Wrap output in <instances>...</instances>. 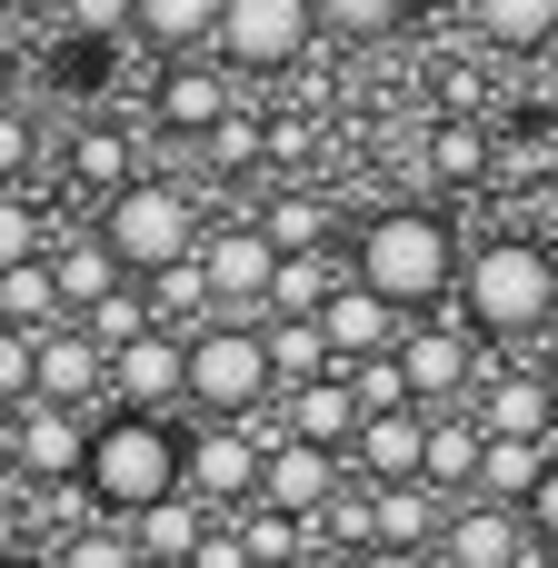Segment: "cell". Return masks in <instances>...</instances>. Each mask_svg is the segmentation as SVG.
Wrapping results in <instances>:
<instances>
[{
    "mask_svg": "<svg viewBox=\"0 0 558 568\" xmlns=\"http://www.w3.org/2000/svg\"><path fill=\"white\" fill-rule=\"evenodd\" d=\"M50 240H40V200L20 190V180H0V270L10 260H40Z\"/></svg>",
    "mask_w": 558,
    "mask_h": 568,
    "instance_id": "35",
    "label": "cell"
},
{
    "mask_svg": "<svg viewBox=\"0 0 558 568\" xmlns=\"http://www.w3.org/2000/svg\"><path fill=\"white\" fill-rule=\"evenodd\" d=\"M200 270H210V290H220V310H240V320H250V310H270V280H280V240H270V230L240 210L230 230H210V240H200Z\"/></svg>",
    "mask_w": 558,
    "mask_h": 568,
    "instance_id": "10",
    "label": "cell"
},
{
    "mask_svg": "<svg viewBox=\"0 0 558 568\" xmlns=\"http://www.w3.org/2000/svg\"><path fill=\"white\" fill-rule=\"evenodd\" d=\"M100 240L150 280V270H170V260L200 250V210H190V190H170V180H120V190L100 200Z\"/></svg>",
    "mask_w": 558,
    "mask_h": 568,
    "instance_id": "5",
    "label": "cell"
},
{
    "mask_svg": "<svg viewBox=\"0 0 558 568\" xmlns=\"http://www.w3.org/2000/svg\"><path fill=\"white\" fill-rule=\"evenodd\" d=\"M260 499H270V509H300V519L329 509V499H339V449L280 429V439H270V469H260Z\"/></svg>",
    "mask_w": 558,
    "mask_h": 568,
    "instance_id": "13",
    "label": "cell"
},
{
    "mask_svg": "<svg viewBox=\"0 0 558 568\" xmlns=\"http://www.w3.org/2000/svg\"><path fill=\"white\" fill-rule=\"evenodd\" d=\"M270 160H310V120H270Z\"/></svg>",
    "mask_w": 558,
    "mask_h": 568,
    "instance_id": "44",
    "label": "cell"
},
{
    "mask_svg": "<svg viewBox=\"0 0 558 568\" xmlns=\"http://www.w3.org/2000/svg\"><path fill=\"white\" fill-rule=\"evenodd\" d=\"M10 429H20V479L40 489V479H80L90 469V419H80V399H20L10 409Z\"/></svg>",
    "mask_w": 558,
    "mask_h": 568,
    "instance_id": "12",
    "label": "cell"
},
{
    "mask_svg": "<svg viewBox=\"0 0 558 568\" xmlns=\"http://www.w3.org/2000/svg\"><path fill=\"white\" fill-rule=\"evenodd\" d=\"M260 230H270L280 250H329V200L290 190V200H270V210H260Z\"/></svg>",
    "mask_w": 558,
    "mask_h": 568,
    "instance_id": "32",
    "label": "cell"
},
{
    "mask_svg": "<svg viewBox=\"0 0 558 568\" xmlns=\"http://www.w3.org/2000/svg\"><path fill=\"white\" fill-rule=\"evenodd\" d=\"M529 529L558 549V449H549V469H539V489H529Z\"/></svg>",
    "mask_w": 558,
    "mask_h": 568,
    "instance_id": "40",
    "label": "cell"
},
{
    "mask_svg": "<svg viewBox=\"0 0 558 568\" xmlns=\"http://www.w3.org/2000/svg\"><path fill=\"white\" fill-rule=\"evenodd\" d=\"M30 539V509H20V479H0V559Z\"/></svg>",
    "mask_w": 558,
    "mask_h": 568,
    "instance_id": "43",
    "label": "cell"
},
{
    "mask_svg": "<svg viewBox=\"0 0 558 568\" xmlns=\"http://www.w3.org/2000/svg\"><path fill=\"white\" fill-rule=\"evenodd\" d=\"M439 499H449L439 479H379V499H369L379 549H439V529H449V509H439Z\"/></svg>",
    "mask_w": 558,
    "mask_h": 568,
    "instance_id": "18",
    "label": "cell"
},
{
    "mask_svg": "<svg viewBox=\"0 0 558 568\" xmlns=\"http://www.w3.org/2000/svg\"><path fill=\"white\" fill-rule=\"evenodd\" d=\"M479 459H489V419L479 409H429V469L419 479H439L449 499H469L479 489Z\"/></svg>",
    "mask_w": 558,
    "mask_h": 568,
    "instance_id": "20",
    "label": "cell"
},
{
    "mask_svg": "<svg viewBox=\"0 0 558 568\" xmlns=\"http://www.w3.org/2000/svg\"><path fill=\"white\" fill-rule=\"evenodd\" d=\"M359 419H369V399H359V379H349V369H319V379H300V389H290V429H300V439H319V449H349V439H359Z\"/></svg>",
    "mask_w": 558,
    "mask_h": 568,
    "instance_id": "17",
    "label": "cell"
},
{
    "mask_svg": "<svg viewBox=\"0 0 558 568\" xmlns=\"http://www.w3.org/2000/svg\"><path fill=\"white\" fill-rule=\"evenodd\" d=\"M349 459H359L369 479H419V469H429V399L369 409V419H359V439H349Z\"/></svg>",
    "mask_w": 558,
    "mask_h": 568,
    "instance_id": "15",
    "label": "cell"
},
{
    "mask_svg": "<svg viewBox=\"0 0 558 568\" xmlns=\"http://www.w3.org/2000/svg\"><path fill=\"white\" fill-rule=\"evenodd\" d=\"M30 160H40V130H30V110H10V100H0V180H20Z\"/></svg>",
    "mask_w": 558,
    "mask_h": 568,
    "instance_id": "39",
    "label": "cell"
},
{
    "mask_svg": "<svg viewBox=\"0 0 558 568\" xmlns=\"http://www.w3.org/2000/svg\"><path fill=\"white\" fill-rule=\"evenodd\" d=\"M0 320H20V329H50V320H70V290H60L50 250H40V260H10V270H0Z\"/></svg>",
    "mask_w": 558,
    "mask_h": 568,
    "instance_id": "25",
    "label": "cell"
},
{
    "mask_svg": "<svg viewBox=\"0 0 558 568\" xmlns=\"http://www.w3.org/2000/svg\"><path fill=\"white\" fill-rule=\"evenodd\" d=\"M489 429H509V439H558V399H549V369H499L479 399H469Z\"/></svg>",
    "mask_w": 558,
    "mask_h": 568,
    "instance_id": "19",
    "label": "cell"
},
{
    "mask_svg": "<svg viewBox=\"0 0 558 568\" xmlns=\"http://www.w3.org/2000/svg\"><path fill=\"white\" fill-rule=\"evenodd\" d=\"M50 270H60V290H70V310H90L100 290L140 280V270H130V260H120V250H110L100 230H90V240H60V250H50Z\"/></svg>",
    "mask_w": 558,
    "mask_h": 568,
    "instance_id": "26",
    "label": "cell"
},
{
    "mask_svg": "<svg viewBox=\"0 0 558 568\" xmlns=\"http://www.w3.org/2000/svg\"><path fill=\"white\" fill-rule=\"evenodd\" d=\"M110 399H130V409H180V399H190V329L150 320L140 339H120V349H110Z\"/></svg>",
    "mask_w": 558,
    "mask_h": 568,
    "instance_id": "9",
    "label": "cell"
},
{
    "mask_svg": "<svg viewBox=\"0 0 558 568\" xmlns=\"http://www.w3.org/2000/svg\"><path fill=\"white\" fill-rule=\"evenodd\" d=\"M130 180V130H110V120H90L80 140H70V190H90V200H110Z\"/></svg>",
    "mask_w": 558,
    "mask_h": 568,
    "instance_id": "29",
    "label": "cell"
},
{
    "mask_svg": "<svg viewBox=\"0 0 558 568\" xmlns=\"http://www.w3.org/2000/svg\"><path fill=\"white\" fill-rule=\"evenodd\" d=\"M479 100H489V80H479V70H469V60H459V70H449V80H439V110H479Z\"/></svg>",
    "mask_w": 558,
    "mask_h": 568,
    "instance_id": "42",
    "label": "cell"
},
{
    "mask_svg": "<svg viewBox=\"0 0 558 568\" xmlns=\"http://www.w3.org/2000/svg\"><path fill=\"white\" fill-rule=\"evenodd\" d=\"M200 150H210V170H260V160H270V130H260L250 110H230V120L200 130Z\"/></svg>",
    "mask_w": 558,
    "mask_h": 568,
    "instance_id": "34",
    "label": "cell"
},
{
    "mask_svg": "<svg viewBox=\"0 0 558 568\" xmlns=\"http://www.w3.org/2000/svg\"><path fill=\"white\" fill-rule=\"evenodd\" d=\"M90 499L110 509V519H140V509H160L170 489H190V429L170 419V409H110L100 429H90Z\"/></svg>",
    "mask_w": 558,
    "mask_h": 568,
    "instance_id": "1",
    "label": "cell"
},
{
    "mask_svg": "<svg viewBox=\"0 0 558 568\" xmlns=\"http://www.w3.org/2000/svg\"><path fill=\"white\" fill-rule=\"evenodd\" d=\"M200 568H250V539H240V529H220V519H210V539H200Z\"/></svg>",
    "mask_w": 558,
    "mask_h": 568,
    "instance_id": "41",
    "label": "cell"
},
{
    "mask_svg": "<svg viewBox=\"0 0 558 568\" xmlns=\"http://www.w3.org/2000/svg\"><path fill=\"white\" fill-rule=\"evenodd\" d=\"M489 170H499L489 120H479V110H449V120L429 130V180H439V190H479Z\"/></svg>",
    "mask_w": 558,
    "mask_h": 568,
    "instance_id": "21",
    "label": "cell"
},
{
    "mask_svg": "<svg viewBox=\"0 0 558 568\" xmlns=\"http://www.w3.org/2000/svg\"><path fill=\"white\" fill-rule=\"evenodd\" d=\"M150 310H160L170 329H200V320H220V290H210L200 250H190V260H170V270H150Z\"/></svg>",
    "mask_w": 558,
    "mask_h": 568,
    "instance_id": "27",
    "label": "cell"
},
{
    "mask_svg": "<svg viewBox=\"0 0 558 568\" xmlns=\"http://www.w3.org/2000/svg\"><path fill=\"white\" fill-rule=\"evenodd\" d=\"M349 270H369L399 310H429V300L459 290V230H449L439 210H379V220L359 230V260H349Z\"/></svg>",
    "mask_w": 558,
    "mask_h": 568,
    "instance_id": "3",
    "label": "cell"
},
{
    "mask_svg": "<svg viewBox=\"0 0 558 568\" xmlns=\"http://www.w3.org/2000/svg\"><path fill=\"white\" fill-rule=\"evenodd\" d=\"M30 389H40V329L0 320V409H20Z\"/></svg>",
    "mask_w": 558,
    "mask_h": 568,
    "instance_id": "36",
    "label": "cell"
},
{
    "mask_svg": "<svg viewBox=\"0 0 558 568\" xmlns=\"http://www.w3.org/2000/svg\"><path fill=\"white\" fill-rule=\"evenodd\" d=\"M549 100H558V60H549Z\"/></svg>",
    "mask_w": 558,
    "mask_h": 568,
    "instance_id": "47",
    "label": "cell"
},
{
    "mask_svg": "<svg viewBox=\"0 0 558 568\" xmlns=\"http://www.w3.org/2000/svg\"><path fill=\"white\" fill-rule=\"evenodd\" d=\"M270 399H280L270 329L240 320V310L200 320V329H190V409H210V419H250V409H270Z\"/></svg>",
    "mask_w": 558,
    "mask_h": 568,
    "instance_id": "4",
    "label": "cell"
},
{
    "mask_svg": "<svg viewBox=\"0 0 558 568\" xmlns=\"http://www.w3.org/2000/svg\"><path fill=\"white\" fill-rule=\"evenodd\" d=\"M260 329H270V359H280V389H300V379H319V369H349V359L329 349L319 310H260Z\"/></svg>",
    "mask_w": 558,
    "mask_h": 568,
    "instance_id": "22",
    "label": "cell"
},
{
    "mask_svg": "<svg viewBox=\"0 0 558 568\" xmlns=\"http://www.w3.org/2000/svg\"><path fill=\"white\" fill-rule=\"evenodd\" d=\"M539 469H549V439H509V429H489V459H479V489H489V499H519V509H529Z\"/></svg>",
    "mask_w": 558,
    "mask_h": 568,
    "instance_id": "30",
    "label": "cell"
},
{
    "mask_svg": "<svg viewBox=\"0 0 558 568\" xmlns=\"http://www.w3.org/2000/svg\"><path fill=\"white\" fill-rule=\"evenodd\" d=\"M539 369H549V399H558V359H539Z\"/></svg>",
    "mask_w": 558,
    "mask_h": 568,
    "instance_id": "46",
    "label": "cell"
},
{
    "mask_svg": "<svg viewBox=\"0 0 558 568\" xmlns=\"http://www.w3.org/2000/svg\"><path fill=\"white\" fill-rule=\"evenodd\" d=\"M60 20L80 40H140V0H60Z\"/></svg>",
    "mask_w": 558,
    "mask_h": 568,
    "instance_id": "37",
    "label": "cell"
},
{
    "mask_svg": "<svg viewBox=\"0 0 558 568\" xmlns=\"http://www.w3.org/2000/svg\"><path fill=\"white\" fill-rule=\"evenodd\" d=\"M230 0H140V40L150 50H210Z\"/></svg>",
    "mask_w": 558,
    "mask_h": 568,
    "instance_id": "28",
    "label": "cell"
},
{
    "mask_svg": "<svg viewBox=\"0 0 558 568\" xmlns=\"http://www.w3.org/2000/svg\"><path fill=\"white\" fill-rule=\"evenodd\" d=\"M280 429H290V409H280V419H260V409H250V419H210V429L190 439V489L240 519V509L260 499V469H270V439H280Z\"/></svg>",
    "mask_w": 558,
    "mask_h": 568,
    "instance_id": "6",
    "label": "cell"
},
{
    "mask_svg": "<svg viewBox=\"0 0 558 568\" xmlns=\"http://www.w3.org/2000/svg\"><path fill=\"white\" fill-rule=\"evenodd\" d=\"M399 359H409V389L429 409L449 399H479L499 379V359H479V329H399Z\"/></svg>",
    "mask_w": 558,
    "mask_h": 568,
    "instance_id": "11",
    "label": "cell"
},
{
    "mask_svg": "<svg viewBox=\"0 0 558 568\" xmlns=\"http://www.w3.org/2000/svg\"><path fill=\"white\" fill-rule=\"evenodd\" d=\"M160 130H180V140H200L210 120H230L240 110V90H230V60H180V70H160Z\"/></svg>",
    "mask_w": 558,
    "mask_h": 568,
    "instance_id": "16",
    "label": "cell"
},
{
    "mask_svg": "<svg viewBox=\"0 0 558 568\" xmlns=\"http://www.w3.org/2000/svg\"><path fill=\"white\" fill-rule=\"evenodd\" d=\"M60 559H70V568H130V559H140V529H110V509H100V519L60 529Z\"/></svg>",
    "mask_w": 558,
    "mask_h": 568,
    "instance_id": "31",
    "label": "cell"
},
{
    "mask_svg": "<svg viewBox=\"0 0 558 568\" xmlns=\"http://www.w3.org/2000/svg\"><path fill=\"white\" fill-rule=\"evenodd\" d=\"M469 30L489 50H558V0H469Z\"/></svg>",
    "mask_w": 558,
    "mask_h": 568,
    "instance_id": "24",
    "label": "cell"
},
{
    "mask_svg": "<svg viewBox=\"0 0 558 568\" xmlns=\"http://www.w3.org/2000/svg\"><path fill=\"white\" fill-rule=\"evenodd\" d=\"M130 529H140V559H200V539H210V499H200V489H170V499L140 509Z\"/></svg>",
    "mask_w": 558,
    "mask_h": 568,
    "instance_id": "23",
    "label": "cell"
},
{
    "mask_svg": "<svg viewBox=\"0 0 558 568\" xmlns=\"http://www.w3.org/2000/svg\"><path fill=\"white\" fill-rule=\"evenodd\" d=\"M100 389H110V349L90 339V320H80V310L50 320V329H40V399H80V409H90Z\"/></svg>",
    "mask_w": 558,
    "mask_h": 568,
    "instance_id": "14",
    "label": "cell"
},
{
    "mask_svg": "<svg viewBox=\"0 0 558 568\" xmlns=\"http://www.w3.org/2000/svg\"><path fill=\"white\" fill-rule=\"evenodd\" d=\"M10 10H60V0H10Z\"/></svg>",
    "mask_w": 558,
    "mask_h": 568,
    "instance_id": "45",
    "label": "cell"
},
{
    "mask_svg": "<svg viewBox=\"0 0 558 568\" xmlns=\"http://www.w3.org/2000/svg\"><path fill=\"white\" fill-rule=\"evenodd\" d=\"M310 40H319V0H230L210 50L230 70H300Z\"/></svg>",
    "mask_w": 558,
    "mask_h": 568,
    "instance_id": "7",
    "label": "cell"
},
{
    "mask_svg": "<svg viewBox=\"0 0 558 568\" xmlns=\"http://www.w3.org/2000/svg\"><path fill=\"white\" fill-rule=\"evenodd\" d=\"M329 250H280V280H270V310H319L329 300Z\"/></svg>",
    "mask_w": 558,
    "mask_h": 568,
    "instance_id": "33",
    "label": "cell"
},
{
    "mask_svg": "<svg viewBox=\"0 0 558 568\" xmlns=\"http://www.w3.org/2000/svg\"><path fill=\"white\" fill-rule=\"evenodd\" d=\"M319 20L369 40V30H399V20H409V0H319Z\"/></svg>",
    "mask_w": 558,
    "mask_h": 568,
    "instance_id": "38",
    "label": "cell"
},
{
    "mask_svg": "<svg viewBox=\"0 0 558 568\" xmlns=\"http://www.w3.org/2000/svg\"><path fill=\"white\" fill-rule=\"evenodd\" d=\"M549 539L529 529V509L519 499H489V489H469L459 509H449V529H439V559L459 568H509V559H539Z\"/></svg>",
    "mask_w": 558,
    "mask_h": 568,
    "instance_id": "8",
    "label": "cell"
},
{
    "mask_svg": "<svg viewBox=\"0 0 558 568\" xmlns=\"http://www.w3.org/2000/svg\"><path fill=\"white\" fill-rule=\"evenodd\" d=\"M459 320L479 339H539L558 320V260L539 240H479L459 260Z\"/></svg>",
    "mask_w": 558,
    "mask_h": 568,
    "instance_id": "2",
    "label": "cell"
}]
</instances>
